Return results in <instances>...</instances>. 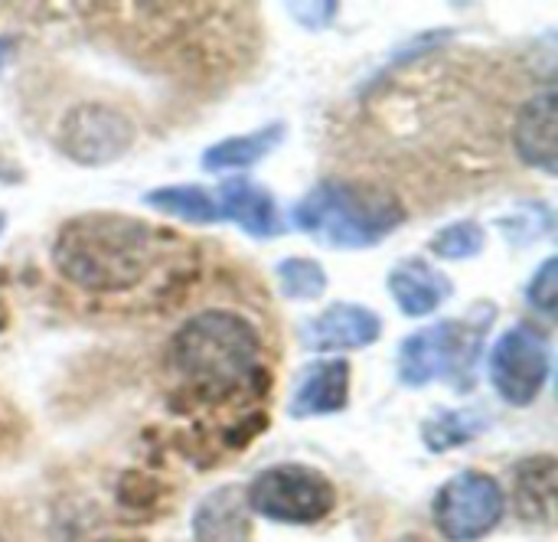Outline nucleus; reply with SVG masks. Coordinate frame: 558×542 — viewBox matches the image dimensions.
I'll list each match as a JSON object with an SVG mask.
<instances>
[{
    "mask_svg": "<svg viewBox=\"0 0 558 542\" xmlns=\"http://www.w3.org/2000/svg\"><path fill=\"white\" fill-rule=\"evenodd\" d=\"M144 206H150L160 216L180 219L186 226H213V222H219L216 193H209L199 183H173V186L147 190Z\"/></svg>",
    "mask_w": 558,
    "mask_h": 542,
    "instance_id": "nucleus-17",
    "label": "nucleus"
},
{
    "mask_svg": "<svg viewBox=\"0 0 558 542\" xmlns=\"http://www.w3.org/2000/svg\"><path fill=\"white\" fill-rule=\"evenodd\" d=\"M487 245V232L484 226L471 222V219H461V222H448L441 226L432 242H428V252L435 258H445V262H464V258H474L481 255Z\"/></svg>",
    "mask_w": 558,
    "mask_h": 542,
    "instance_id": "nucleus-20",
    "label": "nucleus"
},
{
    "mask_svg": "<svg viewBox=\"0 0 558 542\" xmlns=\"http://www.w3.org/2000/svg\"><path fill=\"white\" fill-rule=\"evenodd\" d=\"M513 147L526 167L543 170L546 177L558 173V98L553 88L533 95L513 121Z\"/></svg>",
    "mask_w": 558,
    "mask_h": 542,
    "instance_id": "nucleus-12",
    "label": "nucleus"
},
{
    "mask_svg": "<svg viewBox=\"0 0 558 542\" xmlns=\"http://www.w3.org/2000/svg\"><path fill=\"white\" fill-rule=\"evenodd\" d=\"M405 216L409 213L396 193L363 180H324L291 209V222L304 236L340 252L386 242Z\"/></svg>",
    "mask_w": 558,
    "mask_h": 542,
    "instance_id": "nucleus-3",
    "label": "nucleus"
},
{
    "mask_svg": "<svg viewBox=\"0 0 558 542\" xmlns=\"http://www.w3.org/2000/svg\"><path fill=\"white\" fill-rule=\"evenodd\" d=\"M337 3H291V13H294V20L298 23H304V26H311V29H324V26H330L333 23V16H337Z\"/></svg>",
    "mask_w": 558,
    "mask_h": 542,
    "instance_id": "nucleus-22",
    "label": "nucleus"
},
{
    "mask_svg": "<svg viewBox=\"0 0 558 542\" xmlns=\"http://www.w3.org/2000/svg\"><path fill=\"white\" fill-rule=\"evenodd\" d=\"M216 206H219V222H235L245 236L258 242L284 236V222L275 196L255 180L226 177L216 190Z\"/></svg>",
    "mask_w": 558,
    "mask_h": 542,
    "instance_id": "nucleus-11",
    "label": "nucleus"
},
{
    "mask_svg": "<svg viewBox=\"0 0 558 542\" xmlns=\"http://www.w3.org/2000/svg\"><path fill=\"white\" fill-rule=\"evenodd\" d=\"M154 252V232L147 222L124 213H82L59 226L52 265L82 291L121 294L144 281Z\"/></svg>",
    "mask_w": 558,
    "mask_h": 542,
    "instance_id": "nucleus-1",
    "label": "nucleus"
},
{
    "mask_svg": "<svg viewBox=\"0 0 558 542\" xmlns=\"http://www.w3.org/2000/svg\"><path fill=\"white\" fill-rule=\"evenodd\" d=\"M389 294L405 317H428L454 294V285L432 262L405 258L389 272Z\"/></svg>",
    "mask_w": 558,
    "mask_h": 542,
    "instance_id": "nucleus-13",
    "label": "nucleus"
},
{
    "mask_svg": "<svg viewBox=\"0 0 558 542\" xmlns=\"http://www.w3.org/2000/svg\"><path fill=\"white\" fill-rule=\"evenodd\" d=\"M396 542H428V540H422V537H402V540H396Z\"/></svg>",
    "mask_w": 558,
    "mask_h": 542,
    "instance_id": "nucleus-24",
    "label": "nucleus"
},
{
    "mask_svg": "<svg viewBox=\"0 0 558 542\" xmlns=\"http://www.w3.org/2000/svg\"><path fill=\"white\" fill-rule=\"evenodd\" d=\"M0 229H3V216H0Z\"/></svg>",
    "mask_w": 558,
    "mask_h": 542,
    "instance_id": "nucleus-25",
    "label": "nucleus"
},
{
    "mask_svg": "<svg viewBox=\"0 0 558 542\" xmlns=\"http://www.w3.org/2000/svg\"><path fill=\"white\" fill-rule=\"evenodd\" d=\"M553 373V347L539 327L517 324L500 334L490 350V383L513 409H530Z\"/></svg>",
    "mask_w": 558,
    "mask_h": 542,
    "instance_id": "nucleus-7",
    "label": "nucleus"
},
{
    "mask_svg": "<svg viewBox=\"0 0 558 542\" xmlns=\"http://www.w3.org/2000/svg\"><path fill=\"white\" fill-rule=\"evenodd\" d=\"M350 380H353V370L340 357L307 363L294 376L288 415L291 419H320V415L343 412L350 406Z\"/></svg>",
    "mask_w": 558,
    "mask_h": 542,
    "instance_id": "nucleus-10",
    "label": "nucleus"
},
{
    "mask_svg": "<svg viewBox=\"0 0 558 542\" xmlns=\"http://www.w3.org/2000/svg\"><path fill=\"white\" fill-rule=\"evenodd\" d=\"M248 514H258L284 527H311L333 514L337 487L311 465H275L265 468L245 487Z\"/></svg>",
    "mask_w": 558,
    "mask_h": 542,
    "instance_id": "nucleus-5",
    "label": "nucleus"
},
{
    "mask_svg": "<svg viewBox=\"0 0 558 542\" xmlns=\"http://www.w3.org/2000/svg\"><path fill=\"white\" fill-rule=\"evenodd\" d=\"M383 337V317L366 304L337 301L320 314L307 317L298 330V340L307 353H353L366 350Z\"/></svg>",
    "mask_w": 558,
    "mask_h": 542,
    "instance_id": "nucleus-9",
    "label": "nucleus"
},
{
    "mask_svg": "<svg viewBox=\"0 0 558 542\" xmlns=\"http://www.w3.org/2000/svg\"><path fill=\"white\" fill-rule=\"evenodd\" d=\"M262 363L255 324L229 308H209L183 321L170 340V366L199 396L222 399L252 383Z\"/></svg>",
    "mask_w": 558,
    "mask_h": 542,
    "instance_id": "nucleus-2",
    "label": "nucleus"
},
{
    "mask_svg": "<svg viewBox=\"0 0 558 542\" xmlns=\"http://www.w3.org/2000/svg\"><path fill=\"white\" fill-rule=\"evenodd\" d=\"M526 301L533 311L553 317L558 308V258H546L526 285Z\"/></svg>",
    "mask_w": 558,
    "mask_h": 542,
    "instance_id": "nucleus-21",
    "label": "nucleus"
},
{
    "mask_svg": "<svg viewBox=\"0 0 558 542\" xmlns=\"http://www.w3.org/2000/svg\"><path fill=\"white\" fill-rule=\"evenodd\" d=\"M275 278H278V288L288 301H317L327 291L324 265L314 258H304V255H291V258L278 262Z\"/></svg>",
    "mask_w": 558,
    "mask_h": 542,
    "instance_id": "nucleus-19",
    "label": "nucleus"
},
{
    "mask_svg": "<svg viewBox=\"0 0 558 542\" xmlns=\"http://www.w3.org/2000/svg\"><path fill=\"white\" fill-rule=\"evenodd\" d=\"M7 56H10V39H3V36H0V69H3Z\"/></svg>",
    "mask_w": 558,
    "mask_h": 542,
    "instance_id": "nucleus-23",
    "label": "nucleus"
},
{
    "mask_svg": "<svg viewBox=\"0 0 558 542\" xmlns=\"http://www.w3.org/2000/svg\"><path fill=\"white\" fill-rule=\"evenodd\" d=\"M494 317L497 308L484 301L461 321H438L409 334L399 344V360H396L399 383L409 389H422L438 380H448L451 386L461 383V389H471L474 366L481 360Z\"/></svg>",
    "mask_w": 558,
    "mask_h": 542,
    "instance_id": "nucleus-4",
    "label": "nucleus"
},
{
    "mask_svg": "<svg viewBox=\"0 0 558 542\" xmlns=\"http://www.w3.org/2000/svg\"><path fill=\"white\" fill-rule=\"evenodd\" d=\"M517 507L526 523L556 520V458H526L517 468Z\"/></svg>",
    "mask_w": 558,
    "mask_h": 542,
    "instance_id": "nucleus-16",
    "label": "nucleus"
},
{
    "mask_svg": "<svg viewBox=\"0 0 558 542\" xmlns=\"http://www.w3.org/2000/svg\"><path fill=\"white\" fill-rule=\"evenodd\" d=\"M288 128L284 121H271L265 128H255L248 134H235L226 141H216L213 147L203 150V170L209 173H232V170H252L255 164H262L281 141H284Z\"/></svg>",
    "mask_w": 558,
    "mask_h": 542,
    "instance_id": "nucleus-15",
    "label": "nucleus"
},
{
    "mask_svg": "<svg viewBox=\"0 0 558 542\" xmlns=\"http://www.w3.org/2000/svg\"><path fill=\"white\" fill-rule=\"evenodd\" d=\"M0 542H7V540H3V537H0Z\"/></svg>",
    "mask_w": 558,
    "mask_h": 542,
    "instance_id": "nucleus-26",
    "label": "nucleus"
},
{
    "mask_svg": "<svg viewBox=\"0 0 558 542\" xmlns=\"http://www.w3.org/2000/svg\"><path fill=\"white\" fill-rule=\"evenodd\" d=\"M490 422L481 412H468V409H438L425 425H422V442L428 451H451L461 448L468 442H474Z\"/></svg>",
    "mask_w": 558,
    "mask_h": 542,
    "instance_id": "nucleus-18",
    "label": "nucleus"
},
{
    "mask_svg": "<svg viewBox=\"0 0 558 542\" xmlns=\"http://www.w3.org/2000/svg\"><path fill=\"white\" fill-rule=\"evenodd\" d=\"M504 510H507L504 487L487 471H461L448 478L432 504L438 533L451 542L484 540L500 527Z\"/></svg>",
    "mask_w": 558,
    "mask_h": 542,
    "instance_id": "nucleus-6",
    "label": "nucleus"
},
{
    "mask_svg": "<svg viewBox=\"0 0 558 542\" xmlns=\"http://www.w3.org/2000/svg\"><path fill=\"white\" fill-rule=\"evenodd\" d=\"M196 542H248V504L239 484L206 494L190 520Z\"/></svg>",
    "mask_w": 558,
    "mask_h": 542,
    "instance_id": "nucleus-14",
    "label": "nucleus"
},
{
    "mask_svg": "<svg viewBox=\"0 0 558 542\" xmlns=\"http://www.w3.org/2000/svg\"><path fill=\"white\" fill-rule=\"evenodd\" d=\"M134 121L101 101L75 105L59 124V150L82 167H105L134 144Z\"/></svg>",
    "mask_w": 558,
    "mask_h": 542,
    "instance_id": "nucleus-8",
    "label": "nucleus"
}]
</instances>
